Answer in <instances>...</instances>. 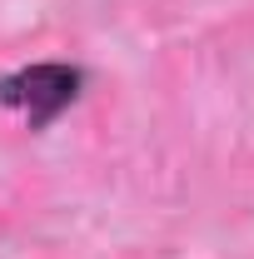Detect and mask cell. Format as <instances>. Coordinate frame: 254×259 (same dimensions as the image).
I'll return each instance as SVG.
<instances>
[{
    "instance_id": "1",
    "label": "cell",
    "mask_w": 254,
    "mask_h": 259,
    "mask_svg": "<svg viewBox=\"0 0 254 259\" xmlns=\"http://www.w3.org/2000/svg\"><path fill=\"white\" fill-rule=\"evenodd\" d=\"M0 95H5V105L25 110L30 125H45V120L60 115L65 105H75V95H80V75L65 70V65H30V70L10 75V80L0 85Z\"/></svg>"
}]
</instances>
